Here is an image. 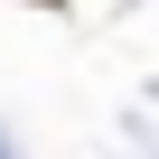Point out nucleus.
<instances>
[{
    "instance_id": "nucleus-1",
    "label": "nucleus",
    "mask_w": 159,
    "mask_h": 159,
    "mask_svg": "<svg viewBox=\"0 0 159 159\" xmlns=\"http://www.w3.org/2000/svg\"><path fill=\"white\" fill-rule=\"evenodd\" d=\"M47 10H56V0H47Z\"/></svg>"
}]
</instances>
